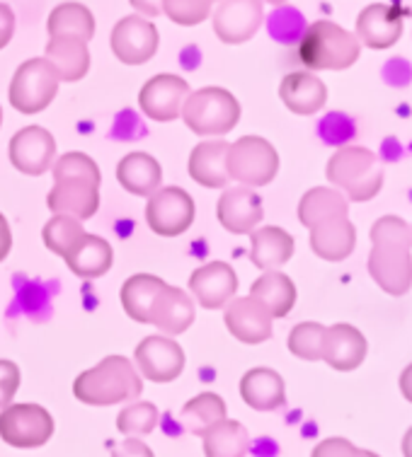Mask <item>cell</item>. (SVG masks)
<instances>
[{
    "instance_id": "9a60e30c",
    "label": "cell",
    "mask_w": 412,
    "mask_h": 457,
    "mask_svg": "<svg viewBox=\"0 0 412 457\" xmlns=\"http://www.w3.org/2000/svg\"><path fill=\"white\" fill-rule=\"evenodd\" d=\"M10 162L17 172L39 177L49 172L56 160V141L44 126H25L10 138Z\"/></svg>"
},
{
    "instance_id": "7c38bea8",
    "label": "cell",
    "mask_w": 412,
    "mask_h": 457,
    "mask_svg": "<svg viewBox=\"0 0 412 457\" xmlns=\"http://www.w3.org/2000/svg\"><path fill=\"white\" fill-rule=\"evenodd\" d=\"M112 51L127 66H143L156 56L160 44L158 27L141 15H127L119 20L110 37Z\"/></svg>"
},
{
    "instance_id": "8d00e7d4",
    "label": "cell",
    "mask_w": 412,
    "mask_h": 457,
    "mask_svg": "<svg viewBox=\"0 0 412 457\" xmlns=\"http://www.w3.org/2000/svg\"><path fill=\"white\" fill-rule=\"evenodd\" d=\"M158 409L151 402H136L122 409L117 416V431L124 433L127 438H139V436H148V433L158 426Z\"/></svg>"
},
{
    "instance_id": "7402d4cb",
    "label": "cell",
    "mask_w": 412,
    "mask_h": 457,
    "mask_svg": "<svg viewBox=\"0 0 412 457\" xmlns=\"http://www.w3.org/2000/svg\"><path fill=\"white\" fill-rule=\"evenodd\" d=\"M194 322V300L192 295L175 286H163L151 310V325L158 327L165 337H177L187 332Z\"/></svg>"
},
{
    "instance_id": "ba28073f",
    "label": "cell",
    "mask_w": 412,
    "mask_h": 457,
    "mask_svg": "<svg viewBox=\"0 0 412 457\" xmlns=\"http://www.w3.org/2000/svg\"><path fill=\"white\" fill-rule=\"evenodd\" d=\"M59 75L46 59H29L17 68L10 80V104L20 114H39L49 107L59 92Z\"/></svg>"
},
{
    "instance_id": "816d5d0a",
    "label": "cell",
    "mask_w": 412,
    "mask_h": 457,
    "mask_svg": "<svg viewBox=\"0 0 412 457\" xmlns=\"http://www.w3.org/2000/svg\"><path fill=\"white\" fill-rule=\"evenodd\" d=\"M214 3H216V0H214Z\"/></svg>"
},
{
    "instance_id": "681fc988",
    "label": "cell",
    "mask_w": 412,
    "mask_h": 457,
    "mask_svg": "<svg viewBox=\"0 0 412 457\" xmlns=\"http://www.w3.org/2000/svg\"><path fill=\"white\" fill-rule=\"evenodd\" d=\"M359 457H381V455H376V453H371V450H362V455Z\"/></svg>"
},
{
    "instance_id": "ee69618b",
    "label": "cell",
    "mask_w": 412,
    "mask_h": 457,
    "mask_svg": "<svg viewBox=\"0 0 412 457\" xmlns=\"http://www.w3.org/2000/svg\"><path fill=\"white\" fill-rule=\"evenodd\" d=\"M129 3L136 10V15L146 17V20L158 17L163 12V0H129Z\"/></svg>"
},
{
    "instance_id": "836d02e7",
    "label": "cell",
    "mask_w": 412,
    "mask_h": 457,
    "mask_svg": "<svg viewBox=\"0 0 412 457\" xmlns=\"http://www.w3.org/2000/svg\"><path fill=\"white\" fill-rule=\"evenodd\" d=\"M46 29L49 37H78L90 42L95 37V17L83 3H61L51 10Z\"/></svg>"
},
{
    "instance_id": "d6a6232c",
    "label": "cell",
    "mask_w": 412,
    "mask_h": 457,
    "mask_svg": "<svg viewBox=\"0 0 412 457\" xmlns=\"http://www.w3.org/2000/svg\"><path fill=\"white\" fill-rule=\"evenodd\" d=\"M204 455L206 457H245L250 450V436L240 421L223 419L221 424L204 433Z\"/></svg>"
},
{
    "instance_id": "83f0119b",
    "label": "cell",
    "mask_w": 412,
    "mask_h": 457,
    "mask_svg": "<svg viewBox=\"0 0 412 457\" xmlns=\"http://www.w3.org/2000/svg\"><path fill=\"white\" fill-rule=\"evenodd\" d=\"M357 247V230L347 216L330 218L311 228V250L325 262H342Z\"/></svg>"
},
{
    "instance_id": "f35d334b",
    "label": "cell",
    "mask_w": 412,
    "mask_h": 457,
    "mask_svg": "<svg viewBox=\"0 0 412 457\" xmlns=\"http://www.w3.org/2000/svg\"><path fill=\"white\" fill-rule=\"evenodd\" d=\"M163 12L180 27L202 25L214 12V0H163Z\"/></svg>"
},
{
    "instance_id": "9c48e42d",
    "label": "cell",
    "mask_w": 412,
    "mask_h": 457,
    "mask_svg": "<svg viewBox=\"0 0 412 457\" xmlns=\"http://www.w3.org/2000/svg\"><path fill=\"white\" fill-rule=\"evenodd\" d=\"M54 436V419L42 404H8L0 411V438L10 448H42Z\"/></svg>"
},
{
    "instance_id": "f907efd6",
    "label": "cell",
    "mask_w": 412,
    "mask_h": 457,
    "mask_svg": "<svg viewBox=\"0 0 412 457\" xmlns=\"http://www.w3.org/2000/svg\"><path fill=\"white\" fill-rule=\"evenodd\" d=\"M0 124H3V107H0Z\"/></svg>"
},
{
    "instance_id": "7bdbcfd3",
    "label": "cell",
    "mask_w": 412,
    "mask_h": 457,
    "mask_svg": "<svg viewBox=\"0 0 412 457\" xmlns=\"http://www.w3.org/2000/svg\"><path fill=\"white\" fill-rule=\"evenodd\" d=\"M15 34V12L8 3H0V51L5 49Z\"/></svg>"
},
{
    "instance_id": "f546056e",
    "label": "cell",
    "mask_w": 412,
    "mask_h": 457,
    "mask_svg": "<svg viewBox=\"0 0 412 457\" xmlns=\"http://www.w3.org/2000/svg\"><path fill=\"white\" fill-rule=\"evenodd\" d=\"M349 213V201L340 189L332 187H313L298 201V220L303 228H315L330 218H340Z\"/></svg>"
},
{
    "instance_id": "f5cc1de1",
    "label": "cell",
    "mask_w": 412,
    "mask_h": 457,
    "mask_svg": "<svg viewBox=\"0 0 412 457\" xmlns=\"http://www.w3.org/2000/svg\"><path fill=\"white\" fill-rule=\"evenodd\" d=\"M410 228H412V225H410Z\"/></svg>"
},
{
    "instance_id": "60d3db41",
    "label": "cell",
    "mask_w": 412,
    "mask_h": 457,
    "mask_svg": "<svg viewBox=\"0 0 412 457\" xmlns=\"http://www.w3.org/2000/svg\"><path fill=\"white\" fill-rule=\"evenodd\" d=\"M362 450L347 438H325L313 448L311 457H359Z\"/></svg>"
},
{
    "instance_id": "6da1fadb",
    "label": "cell",
    "mask_w": 412,
    "mask_h": 457,
    "mask_svg": "<svg viewBox=\"0 0 412 457\" xmlns=\"http://www.w3.org/2000/svg\"><path fill=\"white\" fill-rule=\"evenodd\" d=\"M54 187L46 206L54 216H73L88 220L100 211V167L85 153H63L51 165Z\"/></svg>"
},
{
    "instance_id": "7dc6e473",
    "label": "cell",
    "mask_w": 412,
    "mask_h": 457,
    "mask_svg": "<svg viewBox=\"0 0 412 457\" xmlns=\"http://www.w3.org/2000/svg\"><path fill=\"white\" fill-rule=\"evenodd\" d=\"M403 457H412V426L403 436Z\"/></svg>"
},
{
    "instance_id": "e575fe53",
    "label": "cell",
    "mask_w": 412,
    "mask_h": 457,
    "mask_svg": "<svg viewBox=\"0 0 412 457\" xmlns=\"http://www.w3.org/2000/svg\"><path fill=\"white\" fill-rule=\"evenodd\" d=\"M180 419L187 431L194 436H204L209 428L226 419V402L216 392H202L187 402L180 411Z\"/></svg>"
},
{
    "instance_id": "4fadbf2b",
    "label": "cell",
    "mask_w": 412,
    "mask_h": 457,
    "mask_svg": "<svg viewBox=\"0 0 412 457\" xmlns=\"http://www.w3.org/2000/svg\"><path fill=\"white\" fill-rule=\"evenodd\" d=\"M189 83L172 73L153 75L139 92V107L148 119L168 124L182 114L185 100L189 97Z\"/></svg>"
},
{
    "instance_id": "ab89813d",
    "label": "cell",
    "mask_w": 412,
    "mask_h": 457,
    "mask_svg": "<svg viewBox=\"0 0 412 457\" xmlns=\"http://www.w3.org/2000/svg\"><path fill=\"white\" fill-rule=\"evenodd\" d=\"M20 380H22L20 368L8 358H0V409L13 404V399L20 390Z\"/></svg>"
},
{
    "instance_id": "30bf717a",
    "label": "cell",
    "mask_w": 412,
    "mask_h": 457,
    "mask_svg": "<svg viewBox=\"0 0 412 457\" xmlns=\"http://www.w3.org/2000/svg\"><path fill=\"white\" fill-rule=\"evenodd\" d=\"M194 199L182 187H160L146 204V223L160 237H177L194 223Z\"/></svg>"
},
{
    "instance_id": "ac0fdd59",
    "label": "cell",
    "mask_w": 412,
    "mask_h": 457,
    "mask_svg": "<svg viewBox=\"0 0 412 457\" xmlns=\"http://www.w3.org/2000/svg\"><path fill=\"white\" fill-rule=\"evenodd\" d=\"M216 218L228 233L250 235L255 228H260L262 218H265L260 194L243 184L223 189L219 204H216Z\"/></svg>"
},
{
    "instance_id": "2e32d148",
    "label": "cell",
    "mask_w": 412,
    "mask_h": 457,
    "mask_svg": "<svg viewBox=\"0 0 412 457\" xmlns=\"http://www.w3.org/2000/svg\"><path fill=\"white\" fill-rule=\"evenodd\" d=\"M403 10L388 3H371L357 17L354 37L369 49L383 51L396 46L403 37Z\"/></svg>"
},
{
    "instance_id": "4dcf8cb0",
    "label": "cell",
    "mask_w": 412,
    "mask_h": 457,
    "mask_svg": "<svg viewBox=\"0 0 412 457\" xmlns=\"http://www.w3.org/2000/svg\"><path fill=\"white\" fill-rule=\"evenodd\" d=\"M165 281L153 274L129 276L122 286V308L139 325H151V310Z\"/></svg>"
},
{
    "instance_id": "5b68a950",
    "label": "cell",
    "mask_w": 412,
    "mask_h": 457,
    "mask_svg": "<svg viewBox=\"0 0 412 457\" xmlns=\"http://www.w3.org/2000/svg\"><path fill=\"white\" fill-rule=\"evenodd\" d=\"M328 182L345 192L347 201H371L383 187V170L376 162V153L362 145H342L328 160Z\"/></svg>"
},
{
    "instance_id": "74e56055",
    "label": "cell",
    "mask_w": 412,
    "mask_h": 457,
    "mask_svg": "<svg viewBox=\"0 0 412 457\" xmlns=\"http://www.w3.org/2000/svg\"><path fill=\"white\" fill-rule=\"evenodd\" d=\"M323 337L325 327L318 322H301L289 332V351L301 361H320L323 358Z\"/></svg>"
},
{
    "instance_id": "f6af8a7d",
    "label": "cell",
    "mask_w": 412,
    "mask_h": 457,
    "mask_svg": "<svg viewBox=\"0 0 412 457\" xmlns=\"http://www.w3.org/2000/svg\"><path fill=\"white\" fill-rule=\"evenodd\" d=\"M13 250V233H10L8 218L0 213V262L8 257Z\"/></svg>"
},
{
    "instance_id": "b9f144b4",
    "label": "cell",
    "mask_w": 412,
    "mask_h": 457,
    "mask_svg": "<svg viewBox=\"0 0 412 457\" xmlns=\"http://www.w3.org/2000/svg\"><path fill=\"white\" fill-rule=\"evenodd\" d=\"M112 457H156L153 455V450L146 445L139 438H127V441H122L117 448L112 450Z\"/></svg>"
},
{
    "instance_id": "1f68e13d",
    "label": "cell",
    "mask_w": 412,
    "mask_h": 457,
    "mask_svg": "<svg viewBox=\"0 0 412 457\" xmlns=\"http://www.w3.org/2000/svg\"><path fill=\"white\" fill-rule=\"evenodd\" d=\"M250 295L260 300L274 320L286 317L296 305V286L284 271H262L250 288Z\"/></svg>"
},
{
    "instance_id": "f1b7e54d",
    "label": "cell",
    "mask_w": 412,
    "mask_h": 457,
    "mask_svg": "<svg viewBox=\"0 0 412 457\" xmlns=\"http://www.w3.org/2000/svg\"><path fill=\"white\" fill-rule=\"evenodd\" d=\"M117 182L134 196H151L163 187V167L148 153H127L117 165Z\"/></svg>"
},
{
    "instance_id": "4316f807",
    "label": "cell",
    "mask_w": 412,
    "mask_h": 457,
    "mask_svg": "<svg viewBox=\"0 0 412 457\" xmlns=\"http://www.w3.org/2000/svg\"><path fill=\"white\" fill-rule=\"evenodd\" d=\"M240 397L255 411H274L286 404L284 378L272 368H253L240 378Z\"/></svg>"
},
{
    "instance_id": "ffe728a7",
    "label": "cell",
    "mask_w": 412,
    "mask_h": 457,
    "mask_svg": "<svg viewBox=\"0 0 412 457\" xmlns=\"http://www.w3.org/2000/svg\"><path fill=\"white\" fill-rule=\"evenodd\" d=\"M366 351H369L366 337L357 327L345 325V322L325 327L323 358L320 361H325L332 370H340V373L357 370L364 363Z\"/></svg>"
},
{
    "instance_id": "c3c4849f",
    "label": "cell",
    "mask_w": 412,
    "mask_h": 457,
    "mask_svg": "<svg viewBox=\"0 0 412 457\" xmlns=\"http://www.w3.org/2000/svg\"><path fill=\"white\" fill-rule=\"evenodd\" d=\"M260 3H262V5H265V3H270V5H277V8H279V5H284L286 0H260Z\"/></svg>"
},
{
    "instance_id": "484cf974",
    "label": "cell",
    "mask_w": 412,
    "mask_h": 457,
    "mask_svg": "<svg viewBox=\"0 0 412 457\" xmlns=\"http://www.w3.org/2000/svg\"><path fill=\"white\" fill-rule=\"evenodd\" d=\"M44 59L54 66L61 83H78L90 71V49L78 37H51Z\"/></svg>"
},
{
    "instance_id": "3957f363",
    "label": "cell",
    "mask_w": 412,
    "mask_h": 457,
    "mask_svg": "<svg viewBox=\"0 0 412 457\" xmlns=\"http://www.w3.org/2000/svg\"><path fill=\"white\" fill-rule=\"evenodd\" d=\"M143 378L124 356L102 358L97 366L83 370L73 383V395L88 407H112L141 397Z\"/></svg>"
},
{
    "instance_id": "e0dca14e",
    "label": "cell",
    "mask_w": 412,
    "mask_h": 457,
    "mask_svg": "<svg viewBox=\"0 0 412 457\" xmlns=\"http://www.w3.org/2000/svg\"><path fill=\"white\" fill-rule=\"evenodd\" d=\"M189 293L204 310L226 308L238 293L236 269L226 262H209L194 269L189 276Z\"/></svg>"
},
{
    "instance_id": "603a6c76",
    "label": "cell",
    "mask_w": 412,
    "mask_h": 457,
    "mask_svg": "<svg viewBox=\"0 0 412 457\" xmlns=\"http://www.w3.org/2000/svg\"><path fill=\"white\" fill-rule=\"evenodd\" d=\"M228 145L231 143L223 138H211L194 145L192 155H189V177L199 187L206 189H226L231 177H228Z\"/></svg>"
},
{
    "instance_id": "8fae6325",
    "label": "cell",
    "mask_w": 412,
    "mask_h": 457,
    "mask_svg": "<svg viewBox=\"0 0 412 457\" xmlns=\"http://www.w3.org/2000/svg\"><path fill=\"white\" fill-rule=\"evenodd\" d=\"M134 366L139 375L151 383H172L185 370V351L175 339L153 334L139 341L134 351Z\"/></svg>"
},
{
    "instance_id": "d590c367",
    "label": "cell",
    "mask_w": 412,
    "mask_h": 457,
    "mask_svg": "<svg viewBox=\"0 0 412 457\" xmlns=\"http://www.w3.org/2000/svg\"><path fill=\"white\" fill-rule=\"evenodd\" d=\"M83 233V220H78V218L73 216H54L49 223L44 225L42 237L44 245H46V250L63 259V254L73 247V242H76Z\"/></svg>"
},
{
    "instance_id": "52a82bcc",
    "label": "cell",
    "mask_w": 412,
    "mask_h": 457,
    "mask_svg": "<svg viewBox=\"0 0 412 457\" xmlns=\"http://www.w3.org/2000/svg\"><path fill=\"white\" fill-rule=\"evenodd\" d=\"M226 167L231 179L257 189V187H267L277 177L279 153L262 136H243L228 145Z\"/></svg>"
},
{
    "instance_id": "d6986e66",
    "label": "cell",
    "mask_w": 412,
    "mask_h": 457,
    "mask_svg": "<svg viewBox=\"0 0 412 457\" xmlns=\"http://www.w3.org/2000/svg\"><path fill=\"white\" fill-rule=\"evenodd\" d=\"M223 322H226L231 337L255 346V344L270 339L274 317L270 315V310L265 308L260 300L253 298V295H245V298H233L228 303Z\"/></svg>"
},
{
    "instance_id": "d4e9b609",
    "label": "cell",
    "mask_w": 412,
    "mask_h": 457,
    "mask_svg": "<svg viewBox=\"0 0 412 457\" xmlns=\"http://www.w3.org/2000/svg\"><path fill=\"white\" fill-rule=\"evenodd\" d=\"M296 242L279 225L255 228L250 233V262L260 271H279L282 266L294 257Z\"/></svg>"
},
{
    "instance_id": "44dd1931",
    "label": "cell",
    "mask_w": 412,
    "mask_h": 457,
    "mask_svg": "<svg viewBox=\"0 0 412 457\" xmlns=\"http://www.w3.org/2000/svg\"><path fill=\"white\" fill-rule=\"evenodd\" d=\"M279 97L289 112H294L298 117H313L328 102V85L308 71H296V73L284 75V80L279 85Z\"/></svg>"
},
{
    "instance_id": "cb8c5ba5",
    "label": "cell",
    "mask_w": 412,
    "mask_h": 457,
    "mask_svg": "<svg viewBox=\"0 0 412 457\" xmlns=\"http://www.w3.org/2000/svg\"><path fill=\"white\" fill-rule=\"evenodd\" d=\"M63 262L80 278H100L112 269L114 252H112V245L105 237L83 233L73 242V247L63 254Z\"/></svg>"
},
{
    "instance_id": "5bb4252c",
    "label": "cell",
    "mask_w": 412,
    "mask_h": 457,
    "mask_svg": "<svg viewBox=\"0 0 412 457\" xmlns=\"http://www.w3.org/2000/svg\"><path fill=\"white\" fill-rule=\"evenodd\" d=\"M265 22V5L260 0H219L211 12L214 34L223 44H245L253 39Z\"/></svg>"
},
{
    "instance_id": "8992f818",
    "label": "cell",
    "mask_w": 412,
    "mask_h": 457,
    "mask_svg": "<svg viewBox=\"0 0 412 457\" xmlns=\"http://www.w3.org/2000/svg\"><path fill=\"white\" fill-rule=\"evenodd\" d=\"M180 117L197 136L223 138L240 121V102L223 87H202L189 92Z\"/></svg>"
},
{
    "instance_id": "7a4b0ae2",
    "label": "cell",
    "mask_w": 412,
    "mask_h": 457,
    "mask_svg": "<svg viewBox=\"0 0 412 457\" xmlns=\"http://www.w3.org/2000/svg\"><path fill=\"white\" fill-rule=\"evenodd\" d=\"M369 274L388 295L412 288V228L398 216H383L371 225Z\"/></svg>"
},
{
    "instance_id": "277c9868",
    "label": "cell",
    "mask_w": 412,
    "mask_h": 457,
    "mask_svg": "<svg viewBox=\"0 0 412 457\" xmlns=\"http://www.w3.org/2000/svg\"><path fill=\"white\" fill-rule=\"evenodd\" d=\"M362 56V44L345 27L318 20L298 37V61L308 71H345Z\"/></svg>"
},
{
    "instance_id": "bcb514c9",
    "label": "cell",
    "mask_w": 412,
    "mask_h": 457,
    "mask_svg": "<svg viewBox=\"0 0 412 457\" xmlns=\"http://www.w3.org/2000/svg\"><path fill=\"white\" fill-rule=\"evenodd\" d=\"M398 385H400V395H403V397L412 404V363L410 366H405V370L400 373V380H398Z\"/></svg>"
}]
</instances>
